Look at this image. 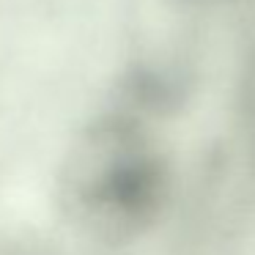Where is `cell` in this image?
<instances>
[{
  "label": "cell",
  "mask_w": 255,
  "mask_h": 255,
  "mask_svg": "<svg viewBox=\"0 0 255 255\" xmlns=\"http://www.w3.org/2000/svg\"><path fill=\"white\" fill-rule=\"evenodd\" d=\"M156 187L159 173L143 140L127 127H99L69 159L63 200L80 228L124 236L148 217Z\"/></svg>",
  "instance_id": "6da1fadb"
}]
</instances>
